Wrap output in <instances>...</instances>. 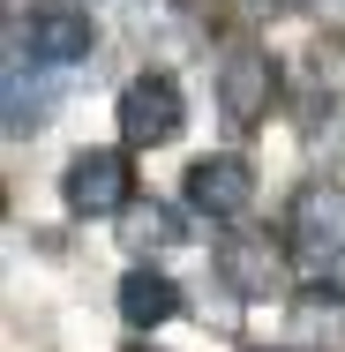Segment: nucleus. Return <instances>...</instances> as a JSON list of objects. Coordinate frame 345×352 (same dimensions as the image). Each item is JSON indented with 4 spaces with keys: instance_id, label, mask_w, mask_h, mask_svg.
Wrapping results in <instances>:
<instances>
[{
    "instance_id": "obj_5",
    "label": "nucleus",
    "mask_w": 345,
    "mask_h": 352,
    "mask_svg": "<svg viewBox=\"0 0 345 352\" xmlns=\"http://www.w3.org/2000/svg\"><path fill=\"white\" fill-rule=\"evenodd\" d=\"M271 98H278V60L263 45H233V53L218 60V105H225L233 128H255V120L271 113Z\"/></svg>"
},
{
    "instance_id": "obj_1",
    "label": "nucleus",
    "mask_w": 345,
    "mask_h": 352,
    "mask_svg": "<svg viewBox=\"0 0 345 352\" xmlns=\"http://www.w3.org/2000/svg\"><path fill=\"white\" fill-rule=\"evenodd\" d=\"M285 255L300 270H331L345 255V188L338 180H308L285 210Z\"/></svg>"
},
{
    "instance_id": "obj_9",
    "label": "nucleus",
    "mask_w": 345,
    "mask_h": 352,
    "mask_svg": "<svg viewBox=\"0 0 345 352\" xmlns=\"http://www.w3.org/2000/svg\"><path fill=\"white\" fill-rule=\"evenodd\" d=\"M128 240H136V248H165V240H180V225H173V210H165V203H143L136 225H128Z\"/></svg>"
},
{
    "instance_id": "obj_2",
    "label": "nucleus",
    "mask_w": 345,
    "mask_h": 352,
    "mask_svg": "<svg viewBox=\"0 0 345 352\" xmlns=\"http://www.w3.org/2000/svg\"><path fill=\"white\" fill-rule=\"evenodd\" d=\"M15 45H23L30 60H45V68H75V60H90L98 23H90L83 8H68V0H38V8L15 15Z\"/></svg>"
},
{
    "instance_id": "obj_8",
    "label": "nucleus",
    "mask_w": 345,
    "mask_h": 352,
    "mask_svg": "<svg viewBox=\"0 0 345 352\" xmlns=\"http://www.w3.org/2000/svg\"><path fill=\"white\" fill-rule=\"evenodd\" d=\"M173 315H180V285L173 278H158V270H128L121 278V322L128 330H158Z\"/></svg>"
},
{
    "instance_id": "obj_11",
    "label": "nucleus",
    "mask_w": 345,
    "mask_h": 352,
    "mask_svg": "<svg viewBox=\"0 0 345 352\" xmlns=\"http://www.w3.org/2000/svg\"><path fill=\"white\" fill-rule=\"evenodd\" d=\"M255 352H278V345H255Z\"/></svg>"
},
{
    "instance_id": "obj_6",
    "label": "nucleus",
    "mask_w": 345,
    "mask_h": 352,
    "mask_svg": "<svg viewBox=\"0 0 345 352\" xmlns=\"http://www.w3.org/2000/svg\"><path fill=\"white\" fill-rule=\"evenodd\" d=\"M188 203L218 225H233V217L255 203V165L248 157H233V150H218V157H196L188 165Z\"/></svg>"
},
{
    "instance_id": "obj_4",
    "label": "nucleus",
    "mask_w": 345,
    "mask_h": 352,
    "mask_svg": "<svg viewBox=\"0 0 345 352\" xmlns=\"http://www.w3.org/2000/svg\"><path fill=\"white\" fill-rule=\"evenodd\" d=\"M61 195H68L75 217H113L136 203V165L121 150H83L68 165V180H61Z\"/></svg>"
},
{
    "instance_id": "obj_7",
    "label": "nucleus",
    "mask_w": 345,
    "mask_h": 352,
    "mask_svg": "<svg viewBox=\"0 0 345 352\" xmlns=\"http://www.w3.org/2000/svg\"><path fill=\"white\" fill-rule=\"evenodd\" d=\"M218 278L240 300H263L285 285V248H271V232H225L218 240Z\"/></svg>"
},
{
    "instance_id": "obj_3",
    "label": "nucleus",
    "mask_w": 345,
    "mask_h": 352,
    "mask_svg": "<svg viewBox=\"0 0 345 352\" xmlns=\"http://www.w3.org/2000/svg\"><path fill=\"white\" fill-rule=\"evenodd\" d=\"M121 142L128 150H158V142L180 135V120H188V105H180V82L173 75H136L128 90H121Z\"/></svg>"
},
{
    "instance_id": "obj_10",
    "label": "nucleus",
    "mask_w": 345,
    "mask_h": 352,
    "mask_svg": "<svg viewBox=\"0 0 345 352\" xmlns=\"http://www.w3.org/2000/svg\"><path fill=\"white\" fill-rule=\"evenodd\" d=\"M128 352H158V345H128Z\"/></svg>"
}]
</instances>
